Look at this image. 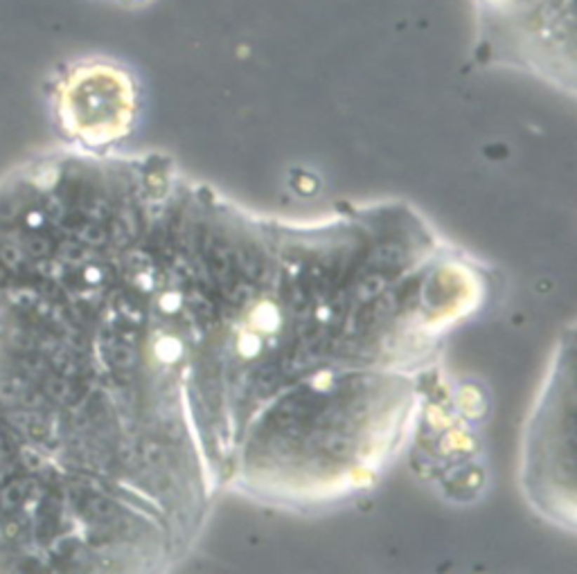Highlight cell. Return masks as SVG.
Instances as JSON below:
<instances>
[{"label":"cell","mask_w":577,"mask_h":574,"mask_svg":"<svg viewBox=\"0 0 577 574\" xmlns=\"http://www.w3.org/2000/svg\"><path fill=\"white\" fill-rule=\"evenodd\" d=\"M476 59L575 95V0H472Z\"/></svg>","instance_id":"obj_1"},{"label":"cell","mask_w":577,"mask_h":574,"mask_svg":"<svg viewBox=\"0 0 577 574\" xmlns=\"http://www.w3.org/2000/svg\"><path fill=\"white\" fill-rule=\"evenodd\" d=\"M52 113L70 147L104 151L129 135L138 113L133 77L104 59H84L59 74Z\"/></svg>","instance_id":"obj_2"}]
</instances>
